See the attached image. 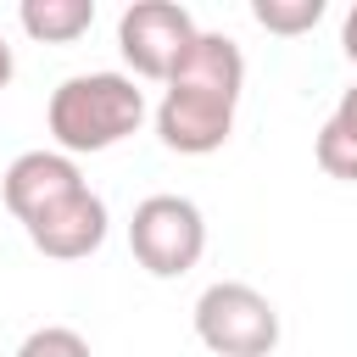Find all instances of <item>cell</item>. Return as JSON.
Wrapping results in <instances>:
<instances>
[{"instance_id":"obj_2","label":"cell","mask_w":357,"mask_h":357,"mask_svg":"<svg viewBox=\"0 0 357 357\" xmlns=\"http://www.w3.org/2000/svg\"><path fill=\"white\" fill-rule=\"evenodd\" d=\"M45 123L67 156L112 151L117 139H128L145 123V89L128 73H73L50 89Z\"/></svg>"},{"instance_id":"obj_7","label":"cell","mask_w":357,"mask_h":357,"mask_svg":"<svg viewBox=\"0 0 357 357\" xmlns=\"http://www.w3.org/2000/svg\"><path fill=\"white\" fill-rule=\"evenodd\" d=\"M106 223H112V218H106V201L84 184L78 195H67V201L50 206L45 218H33V223H28V240H33V251L50 257V262H78V257L100 251Z\"/></svg>"},{"instance_id":"obj_9","label":"cell","mask_w":357,"mask_h":357,"mask_svg":"<svg viewBox=\"0 0 357 357\" xmlns=\"http://www.w3.org/2000/svg\"><path fill=\"white\" fill-rule=\"evenodd\" d=\"M318 167L329 178H351L357 184V84L340 95V106L329 112V123L318 128V145H312Z\"/></svg>"},{"instance_id":"obj_1","label":"cell","mask_w":357,"mask_h":357,"mask_svg":"<svg viewBox=\"0 0 357 357\" xmlns=\"http://www.w3.org/2000/svg\"><path fill=\"white\" fill-rule=\"evenodd\" d=\"M245 89V56L229 33H195V45L178 56V67L162 84L156 106V139L178 156H212L229 128Z\"/></svg>"},{"instance_id":"obj_8","label":"cell","mask_w":357,"mask_h":357,"mask_svg":"<svg viewBox=\"0 0 357 357\" xmlns=\"http://www.w3.org/2000/svg\"><path fill=\"white\" fill-rule=\"evenodd\" d=\"M17 22H22V33L39 39V45H73V39L89 33L95 0H22Z\"/></svg>"},{"instance_id":"obj_10","label":"cell","mask_w":357,"mask_h":357,"mask_svg":"<svg viewBox=\"0 0 357 357\" xmlns=\"http://www.w3.org/2000/svg\"><path fill=\"white\" fill-rule=\"evenodd\" d=\"M251 17H257L268 33H284V39H296V33L318 28V17H324V0H251Z\"/></svg>"},{"instance_id":"obj_5","label":"cell","mask_w":357,"mask_h":357,"mask_svg":"<svg viewBox=\"0 0 357 357\" xmlns=\"http://www.w3.org/2000/svg\"><path fill=\"white\" fill-rule=\"evenodd\" d=\"M195 33L201 28L178 0H134L117 17V50L134 67V78H151V84H167V73L195 45Z\"/></svg>"},{"instance_id":"obj_12","label":"cell","mask_w":357,"mask_h":357,"mask_svg":"<svg viewBox=\"0 0 357 357\" xmlns=\"http://www.w3.org/2000/svg\"><path fill=\"white\" fill-rule=\"evenodd\" d=\"M340 50L357 61V6H351V11H346V22H340Z\"/></svg>"},{"instance_id":"obj_3","label":"cell","mask_w":357,"mask_h":357,"mask_svg":"<svg viewBox=\"0 0 357 357\" xmlns=\"http://www.w3.org/2000/svg\"><path fill=\"white\" fill-rule=\"evenodd\" d=\"M195 335L212 357H268L279 346V307L240 279H218L195 296Z\"/></svg>"},{"instance_id":"obj_6","label":"cell","mask_w":357,"mask_h":357,"mask_svg":"<svg viewBox=\"0 0 357 357\" xmlns=\"http://www.w3.org/2000/svg\"><path fill=\"white\" fill-rule=\"evenodd\" d=\"M78 190H84V173L67 151H22L0 178V195H6V206L22 229L33 218H45L50 206H61L67 195H78Z\"/></svg>"},{"instance_id":"obj_13","label":"cell","mask_w":357,"mask_h":357,"mask_svg":"<svg viewBox=\"0 0 357 357\" xmlns=\"http://www.w3.org/2000/svg\"><path fill=\"white\" fill-rule=\"evenodd\" d=\"M11 73H17V56H11V45H6V39H0V89H6V84H11Z\"/></svg>"},{"instance_id":"obj_11","label":"cell","mask_w":357,"mask_h":357,"mask_svg":"<svg viewBox=\"0 0 357 357\" xmlns=\"http://www.w3.org/2000/svg\"><path fill=\"white\" fill-rule=\"evenodd\" d=\"M17 357H89V340L67 324H45L17 346Z\"/></svg>"},{"instance_id":"obj_4","label":"cell","mask_w":357,"mask_h":357,"mask_svg":"<svg viewBox=\"0 0 357 357\" xmlns=\"http://www.w3.org/2000/svg\"><path fill=\"white\" fill-rule=\"evenodd\" d=\"M128 251L145 273L178 279L206 251V218L190 195H145L128 218Z\"/></svg>"}]
</instances>
